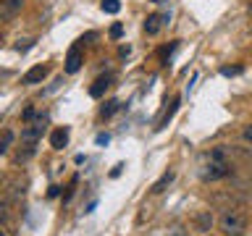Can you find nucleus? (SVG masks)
<instances>
[{"instance_id": "13", "label": "nucleus", "mask_w": 252, "mask_h": 236, "mask_svg": "<svg viewBox=\"0 0 252 236\" xmlns=\"http://www.w3.org/2000/svg\"><path fill=\"white\" fill-rule=\"evenodd\" d=\"M118 108H121V102H118V100H108L105 105H102L100 116H102V118H110V116H113V113H116Z\"/></svg>"}, {"instance_id": "21", "label": "nucleus", "mask_w": 252, "mask_h": 236, "mask_svg": "<svg viewBox=\"0 0 252 236\" xmlns=\"http://www.w3.org/2000/svg\"><path fill=\"white\" fill-rule=\"evenodd\" d=\"M0 236H5V234H3V228H0Z\"/></svg>"}, {"instance_id": "3", "label": "nucleus", "mask_w": 252, "mask_h": 236, "mask_svg": "<svg viewBox=\"0 0 252 236\" xmlns=\"http://www.w3.org/2000/svg\"><path fill=\"white\" fill-rule=\"evenodd\" d=\"M42 134H45V116H39L37 121L27 123V129H21V142L27 147H34L37 142L42 139Z\"/></svg>"}, {"instance_id": "16", "label": "nucleus", "mask_w": 252, "mask_h": 236, "mask_svg": "<svg viewBox=\"0 0 252 236\" xmlns=\"http://www.w3.org/2000/svg\"><path fill=\"white\" fill-rule=\"evenodd\" d=\"M121 34H124V27H121V24H113V27H110V37L118 39Z\"/></svg>"}, {"instance_id": "17", "label": "nucleus", "mask_w": 252, "mask_h": 236, "mask_svg": "<svg viewBox=\"0 0 252 236\" xmlns=\"http://www.w3.org/2000/svg\"><path fill=\"white\" fill-rule=\"evenodd\" d=\"M220 74H223V76H236V74H242V66H234V68H220Z\"/></svg>"}, {"instance_id": "10", "label": "nucleus", "mask_w": 252, "mask_h": 236, "mask_svg": "<svg viewBox=\"0 0 252 236\" xmlns=\"http://www.w3.org/2000/svg\"><path fill=\"white\" fill-rule=\"evenodd\" d=\"M171 181H173V171H165L163 176H160V178H158L155 184H153V194H160V192H165V186H168Z\"/></svg>"}, {"instance_id": "5", "label": "nucleus", "mask_w": 252, "mask_h": 236, "mask_svg": "<svg viewBox=\"0 0 252 236\" xmlns=\"http://www.w3.org/2000/svg\"><path fill=\"white\" fill-rule=\"evenodd\" d=\"M24 0H0V21H11L21 11Z\"/></svg>"}, {"instance_id": "1", "label": "nucleus", "mask_w": 252, "mask_h": 236, "mask_svg": "<svg viewBox=\"0 0 252 236\" xmlns=\"http://www.w3.org/2000/svg\"><path fill=\"white\" fill-rule=\"evenodd\" d=\"M218 226L226 236H244L250 228V215L244 210H226L223 215H220Z\"/></svg>"}, {"instance_id": "9", "label": "nucleus", "mask_w": 252, "mask_h": 236, "mask_svg": "<svg viewBox=\"0 0 252 236\" xmlns=\"http://www.w3.org/2000/svg\"><path fill=\"white\" fill-rule=\"evenodd\" d=\"M50 145H53V149H63L68 145V129H55L53 134H50Z\"/></svg>"}, {"instance_id": "4", "label": "nucleus", "mask_w": 252, "mask_h": 236, "mask_svg": "<svg viewBox=\"0 0 252 236\" xmlns=\"http://www.w3.org/2000/svg\"><path fill=\"white\" fill-rule=\"evenodd\" d=\"M168 21H171V16H168V13H150L147 19H145V34L155 37L158 31H160Z\"/></svg>"}, {"instance_id": "18", "label": "nucleus", "mask_w": 252, "mask_h": 236, "mask_svg": "<svg viewBox=\"0 0 252 236\" xmlns=\"http://www.w3.org/2000/svg\"><path fill=\"white\" fill-rule=\"evenodd\" d=\"M32 118H34V108H32V105H29L27 110H24V121H27V123H29V121H32Z\"/></svg>"}, {"instance_id": "15", "label": "nucleus", "mask_w": 252, "mask_h": 236, "mask_svg": "<svg viewBox=\"0 0 252 236\" xmlns=\"http://www.w3.org/2000/svg\"><path fill=\"white\" fill-rule=\"evenodd\" d=\"M11 142H13V131H8V129H5L3 134H0V155H3L5 149L11 147Z\"/></svg>"}, {"instance_id": "22", "label": "nucleus", "mask_w": 252, "mask_h": 236, "mask_svg": "<svg viewBox=\"0 0 252 236\" xmlns=\"http://www.w3.org/2000/svg\"><path fill=\"white\" fill-rule=\"evenodd\" d=\"M0 42H3V34H0Z\"/></svg>"}, {"instance_id": "2", "label": "nucleus", "mask_w": 252, "mask_h": 236, "mask_svg": "<svg viewBox=\"0 0 252 236\" xmlns=\"http://www.w3.org/2000/svg\"><path fill=\"white\" fill-rule=\"evenodd\" d=\"M228 173H231V163L223 157V152H220V149H216V152L210 155L208 165H205L202 178H205V181H218V178H226Z\"/></svg>"}, {"instance_id": "7", "label": "nucleus", "mask_w": 252, "mask_h": 236, "mask_svg": "<svg viewBox=\"0 0 252 236\" xmlns=\"http://www.w3.org/2000/svg\"><path fill=\"white\" fill-rule=\"evenodd\" d=\"M47 71H50L47 66H34V68H29L27 74L21 76V84H27V87H32V84H39V82H42V79L47 76Z\"/></svg>"}, {"instance_id": "23", "label": "nucleus", "mask_w": 252, "mask_h": 236, "mask_svg": "<svg viewBox=\"0 0 252 236\" xmlns=\"http://www.w3.org/2000/svg\"><path fill=\"white\" fill-rule=\"evenodd\" d=\"M250 13H252V5H250Z\"/></svg>"}, {"instance_id": "6", "label": "nucleus", "mask_w": 252, "mask_h": 236, "mask_svg": "<svg viewBox=\"0 0 252 236\" xmlns=\"http://www.w3.org/2000/svg\"><path fill=\"white\" fill-rule=\"evenodd\" d=\"M82 63H84V58H82V47L74 45V47L68 50V55H66V74H76V71L82 68Z\"/></svg>"}, {"instance_id": "11", "label": "nucleus", "mask_w": 252, "mask_h": 236, "mask_svg": "<svg viewBox=\"0 0 252 236\" xmlns=\"http://www.w3.org/2000/svg\"><path fill=\"white\" fill-rule=\"evenodd\" d=\"M194 226H197V231H210L213 215H210V212H200V215L194 218Z\"/></svg>"}, {"instance_id": "12", "label": "nucleus", "mask_w": 252, "mask_h": 236, "mask_svg": "<svg viewBox=\"0 0 252 236\" xmlns=\"http://www.w3.org/2000/svg\"><path fill=\"white\" fill-rule=\"evenodd\" d=\"M176 110H179V97H173V100H171V108L165 110V116H163V121H160V126H158V129H163V126H168V121L173 118V113H176Z\"/></svg>"}, {"instance_id": "19", "label": "nucleus", "mask_w": 252, "mask_h": 236, "mask_svg": "<svg viewBox=\"0 0 252 236\" xmlns=\"http://www.w3.org/2000/svg\"><path fill=\"white\" fill-rule=\"evenodd\" d=\"M244 139H247V142H252V123L247 126V129H244Z\"/></svg>"}, {"instance_id": "14", "label": "nucleus", "mask_w": 252, "mask_h": 236, "mask_svg": "<svg viewBox=\"0 0 252 236\" xmlns=\"http://www.w3.org/2000/svg\"><path fill=\"white\" fill-rule=\"evenodd\" d=\"M100 8L105 13H118V11H121V0H102Z\"/></svg>"}, {"instance_id": "20", "label": "nucleus", "mask_w": 252, "mask_h": 236, "mask_svg": "<svg viewBox=\"0 0 252 236\" xmlns=\"http://www.w3.org/2000/svg\"><path fill=\"white\" fill-rule=\"evenodd\" d=\"M97 145H108V134H100V137H97Z\"/></svg>"}, {"instance_id": "8", "label": "nucleus", "mask_w": 252, "mask_h": 236, "mask_svg": "<svg viewBox=\"0 0 252 236\" xmlns=\"http://www.w3.org/2000/svg\"><path fill=\"white\" fill-rule=\"evenodd\" d=\"M110 82H113V74H105V76L94 79V84L90 87V94H92L94 100H97V97H102V94H105V89L110 87Z\"/></svg>"}]
</instances>
